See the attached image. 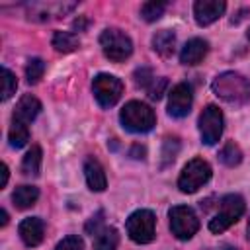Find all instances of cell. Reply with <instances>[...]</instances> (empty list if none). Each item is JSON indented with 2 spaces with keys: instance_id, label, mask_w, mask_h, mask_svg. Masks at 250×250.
Returning <instances> with one entry per match:
<instances>
[{
  "instance_id": "6da1fadb",
  "label": "cell",
  "mask_w": 250,
  "mask_h": 250,
  "mask_svg": "<svg viewBox=\"0 0 250 250\" xmlns=\"http://www.w3.org/2000/svg\"><path fill=\"white\" fill-rule=\"evenodd\" d=\"M211 88L215 96H219L221 100L232 105H242L250 100V80L232 70L217 74L213 78Z\"/></svg>"
},
{
  "instance_id": "7a4b0ae2",
  "label": "cell",
  "mask_w": 250,
  "mask_h": 250,
  "mask_svg": "<svg viewBox=\"0 0 250 250\" xmlns=\"http://www.w3.org/2000/svg\"><path fill=\"white\" fill-rule=\"evenodd\" d=\"M121 125L131 133H146L156 125V115L150 109V105L143 102H127L119 113Z\"/></svg>"
},
{
  "instance_id": "3957f363",
  "label": "cell",
  "mask_w": 250,
  "mask_h": 250,
  "mask_svg": "<svg viewBox=\"0 0 250 250\" xmlns=\"http://www.w3.org/2000/svg\"><path fill=\"white\" fill-rule=\"evenodd\" d=\"M244 209H246V203H244L242 195H238V193L225 195L221 199V203H219L217 215L209 221V230L215 232V234L227 230L230 225H234L244 215Z\"/></svg>"
},
{
  "instance_id": "277c9868",
  "label": "cell",
  "mask_w": 250,
  "mask_h": 250,
  "mask_svg": "<svg viewBox=\"0 0 250 250\" xmlns=\"http://www.w3.org/2000/svg\"><path fill=\"white\" fill-rule=\"evenodd\" d=\"M100 45H102L104 55L113 62H121L125 59H129L131 53H133L131 37L127 33H123L121 29H117V27L104 29L102 35H100Z\"/></svg>"
},
{
  "instance_id": "5b68a950",
  "label": "cell",
  "mask_w": 250,
  "mask_h": 250,
  "mask_svg": "<svg viewBox=\"0 0 250 250\" xmlns=\"http://www.w3.org/2000/svg\"><path fill=\"white\" fill-rule=\"evenodd\" d=\"M127 234L137 244H148L154 240V229H156V217L150 209H137L127 219Z\"/></svg>"
},
{
  "instance_id": "8992f818",
  "label": "cell",
  "mask_w": 250,
  "mask_h": 250,
  "mask_svg": "<svg viewBox=\"0 0 250 250\" xmlns=\"http://www.w3.org/2000/svg\"><path fill=\"white\" fill-rule=\"evenodd\" d=\"M209 178H211V166L203 158H191L184 166L178 178V188L182 193H195L201 186L209 182Z\"/></svg>"
},
{
  "instance_id": "52a82bcc",
  "label": "cell",
  "mask_w": 250,
  "mask_h": 250,
  "mask_svg": "<svg viewBox=\"0 0 250 250\" xmlns=\"http://www.w3.org/2000/svg\"><path fill=\"white\" fill-rule=\"evenodd\" d=\"M168 219H170V230L176 238L180 240H189L197 229H199V219L195 215V211L188 205H176L168 211Z\"/></svg>"
},
{
  "instance_id": "ba28073f",
  "label": "cell",
  "mask_w": 250,
  "mask_h": 250,
  "mask_svg": "<svg viewBox=\"0 0 250 250\" xmlns=\"http://www.w3.org/2000/svg\"><path fill=\"white\" fill-rule=\"evenodd\" d=\"M92 92H94V98L96 102L102 105V107H113L121 94H123V82L113 76V74H98L92 82Z\"/></svg>"
},
{
  "instance_id": "9c48e42d",
  "label": "cell",
  "mask_w": 250,
  "mask_h": 250,
  "mask_svg": "<svg viewBox=\"0 0 250 250\" xmlns=\"http://www.w3.org/2000/svg\"><path fill=\"white\" fill-rule=\"evenodd\" d=\"M223 111L217 105H207L201 115H199V135H201V143L203 145H215L219 143L221 135H223Z\"/></svg>"
},
{
  "instance_id": "30bf717a",
  "label": "cell",
  "mask_w": 250,
  "mask_h": 250,
  "mask_svg": "<svg viewBox=\"0 0 250 250\" xmlns=\"http://www.w3.org/2000/svg\"><path fill=\"white\" fill-rule=\"evenodd\" d=\"M191 104H193L191 86L186 84V82H180V84H176L170 90V96H168V115H172L176 119H182V117H186L189 113Z\"/></svg>"
},
{
  "instance_id": "8fae6325",
  "label": "cell",
  "mask_w": 250,
  "mask_h": 250,
  "mask_svg": "<svg viewBox=\"0 0 250 250\" xmlns=\"http://www.w3.org/2000/svg\"><path fill=\"white\" fill-rule=\"evenodd\" d=\"M227 4L223 0H197L193 4V16L199 25H209L225 14Z\"/></svg>"
},
{
  "instance_id": "7c38bea8",
  "label": "cell",
  "mask_w": 250,
  "mask_h": 250,
  "mask_svg": "<svg viewBox=\"0 0 250 250\" xmlns=\"http://www.w3.org/2000/svg\"><path fill=\"white\" fill-rule=\"evenodd\" d=\"M18 232L25 246H39L45 236V223L39 217H27L20 223Z\"/></svg>"
},
{
  "instance_id": "4fadbf2b",
  "label": "cell",
  "mask_w": 250,
  "mask_h": 250,
  "mask_svg": "<svg viewBox=\"0 0 250 250\" xmlns=\"http://www.w3.org/2000/svg\"><path fill=\"white\" fill-rule=\"evenodd\" d=\"M39 111H41V102H39L35 96L25 94V96H21L20 102L16 104V109H14V113H12V121H18V123L27 125V123H31V121L39 115Z\"/></svg>"
},
{
  "instance_id": "5bb4252c",
  "label": "cell",
  "mask_w": 250,
  "mask_h": 250,
  "mask_svg": "<svg viewBox=\"0 0 250 250\" xmlns=\"http://www.w3.org/2000/svg\"><path fill=\"white\" fill-rule=\"evenodd\" d=\"M209 53V43L205 39H199V37H193L189 39L182 51H180V62L182 64H188V66H193V64H199Z\"/></svg>"
},
{
  "instance_id": "9a60e30c",
  "label": "cell",
  "mask_w": 250,
  "mask_h": 250,
  "mask_svg": "<svg viewBox=\"0 0 250 250\" xmlns=\"http://www.w3.org/2000/svg\"><path fill=\"white\" fill-rule=\"evenodd\" d=\"M84 178H86V184L92 191H104L107 186L105 172H104L100 160L94 156H88L84 162Z\"/></svg>"
},
{
  "instance_id": "2e32d148",
  "label": "cell",
  "mask_w": 250,
  "mask_h": 250,
  "mask_svg": "<svg viewBox=\"0 0 250 250\" xmlns=\"http://www.w3.org/2000/svg\"><path fill=\"white\" fill-rule=\"evenodd\" d=\"M152 49L162 57H170L176 49V33L170 29L156 31L152 35Z\"/></svg>"
},
{
  "instance_id": "e0dca14e",
  "label": "cell",
  "mask_w": 250,
  "mask_h": 250,
  "mask_svg": "<svg viewBox=\"0 0 250 250\" xmlns=\"http://www.w3.org/2000/svg\"><path fill=\"white\" fill-rule=\"evenodd\" d=\"M39 199V189L35 186H20L12 193V201L18 209H29L37 203Z\"/></svg>"
},
{
  "instance_id": "ac0fdd59",
  "label": "cell",
  "mask_w": 250,
  "mask_h": 250,
  "mask_svg": "<svg viewBox=\"0 0 250 250\" xmlns=\"http://www.w3.org/2000/svg\"><path fill=\"white\" fill-rule=\"evenodd\" d=\"M119 244V232L113 227H104L94 236V250H117Z\"/></svg>"
},
{
  "instance_id": "d6986e66",
  "label": "cell",
  "mask_w": 250,
  "mask_h": 250,
  "mask_svg": "<svg viewBox=\"0 0 250 250\" xmlns=\"http://www.w3.org/2000/svg\"><path fill=\"white\" fill-rule=\"evenodd\" d=\"M41 160H43L41 146H39V145H33V146L25 152V156H23V160H21V172H23L25 176H37L39 170H41Z\"/></svg>"
},
{
  "instance_id": "ffe728a7",
  "label": "cell",
  "mask_w": 250,
  "mask_h": 250,
  "mask_svg": "<svg viewBox=\"0 0 250 250\" xmlns=\"http://www.w3.org/2000/svg\"><path fill=\"white\" fill-rule=\"evenodd\" d=\"M53 47L59 53H72L80 47V39L72 31H55L53 35Z\"/></svg>"
},
{
  "instance_id": "44dd1931",
  "label": "cell",
  "mask_w": 250,
  "mask_h": 250,
  "mask_svg": "<svg viewBox=\"0 0 250 250\" xmlns=\"http://www.w3.org/2000/svg\"><path fill=\"white\" fill-rule=\"evenodd\" d=\"M219 160H221L225 166H229V168L238 166L240 160H242V150H240V146H238L236 143H232V141L225 143V146L219 150Z\"/></svg>"
},
{
  "instance_id": "7402d4cb",
  "label": "cell",
  "mask_w": 250,
  "mask_h": 250,
  "mask_svg": "<svg viewBox=\"0 0 250 250\" xmlns=\"http://www.w3.org/2000/svg\"><path fill=\"white\" fill-rule=\"evenodd\" d=\"M8 141H10V145L14 148L25 146L27 141H29V129H27V125L18 123V121H12V127L8 131Z\"/></svg>"
},
{
  "instance_id": "603a6c76",
  "label": "cell",
  "mask_w": 250,
  "mask_h": 250,
  "mask_svg": "<svg viewBox=\"0 0 250 250\" xmlns=\"http://www.w3.org/2000/svg\"><path fill=\"white\" fill-rule=\"evenodd\" d=\"M164 10H166V2L152 0V2H145L141 6V16H143L145 21H156L164 14Z\"/></svg>"
},
{
  "instance_id": "cb8c5ba5",
  "label": "cell",
  "mask_w": 250,
  "mask_h": 250,
  "mask_svg": "<svg viewBox=\"0 0 250 250\" xmlns=\"http://www.w3.org/2000/svg\"><path fill=\"white\" fill-rule=\"evenodd\" d=\"M43 72H45V62L41 59H29L27 66H25V78L29 84H37L41 78H43Z\"/></svg>"
},
{
  "instance_id": "d4e9b609",
  "label": "cell",
  "mask_w": 250,
  "mask_h": 250,
  "mask_svg": "<svg viewBox=\"0 0 250 250\" xmlns=\"http://www.w3.org/2000/svg\"><path fill=\"white\" fill-rule=\"evenodd\" d=\"M0 76H2V100L6 102L8 98H12L16 94V88H18V80H16V74L8 68H2L0 70Z\"/></svg>"
},
{
  "instance_id": "484cf974",
  "label": "cell",
  "mask_w": 250,
  "mask_h": 250,
  "mask_svg": "<svg viewBox=\"0 0 250 250\" xmlns=\"http://www.w3.org/2000/svg\"><path fill=\"white\" fill-rule=\"evenodd\" d=\"M178 143V139L174 137V139H166L164 141V148H162V166H166V164H170V162H174V158H176V154H178V148H180V145L178 146H174L172 148V145H176Z\"/></svg>"
},
{
  "instance_id": "4316f807",
  "label": "cell",
  "mask_w": 250,
  "mask_h": 250,
  "mask_svg": "<svg viewBox=\"0 0 250 250\" xmlns=\"http://www.w3.org/2000/svg\"><path fill=\"white\" fill-rule=\"evenodd\" d=\"M104 217H105V213H104V211H98L96 215H92V217H90V221L86 223L84 230H86L88 234L96 236V234H98V232L104 229Z\"/></svg>"
},
{
  "instance_id": "83f0119b",
  "label": "cell",
  "mask_w": 250,
  "mask_h": 250,
  "mask_svg": "<svg viewBox=\"0 0 250 250\" xmlns=\"http://www.w3.org/2000/svg\"><path fill=\"white\" fill-rule=\"evenodd\" d=\"M152 80H154V76H152V70H150V68L141 66V68L135 70V84H137V86L148 88V86L152 84Z\"/></svg>"
},
{
  "instance_id": "f1b7e54d",
  "label": "cell",
  "mask_w": 250,
  "mask_h": 250,
  "mask_svg": "<svg viewBox=\"0 0 250 250\" xmlns=\"http://www.w3.org/2000/svg\"><path fill=\"white\" fill-rule=\"evenodd\" d=\"M55 250H84V242H82V238H80V236L72 234V236L62 238V240L57 244V248H55Z\"/></svg>"
},
{
  "instance_id": "f546056e",
  "label": "cell",
  "mask_w": 250,
  "mask_h": 250,
  "mask_svg": "<svg viewBox=\"0 0 250 250\" xmlns=\"http://www.w3.org/2000/svg\"><path fill=\"white\" fill-rule=\"evenodd\" d=\"M166 86H168V80H166V78H154L152 84L146 88L150 100H160L162 94H164V90H166Z\"/></svg>"
},
{
  "instance_id": "4dcf8cb0",
  "label": "cell",
  "mask_w": 250,
  "mask_h": 250,
  "mask_svg": "<svg viewBox=\"0 0 250 250\" xmlns=\"http://www.w3.org/2000/svg\"><path fill=\"white\" fill-rule=\"evenodd\" d=\"M145 154H146V150L141 145H133V148L129 152V156H133V158H145Z\"/></svg>"
},
{
  "instance_id": "1f68e13d",
  "label": "cell",
  "mask_w": 250,
  "mask_h": 250,
  "mask_svg": "<svg viewBox=\"0 0 250 250\" xmlns=\"http://www.w3.org/2000/svg\"><path fill=\"white\" fill-rule=\"evenodd\" d=\"M86 25H88V20H86L84 16L76 18V20H74V23H72V27H74L76 31H84V29H86Z\"/></svg>"
},
{
  "instance_id": "d6a6232c",
  "label": "cell",
  "mask_w": 250,
  "mask_h": 250,
  "mask_svg": "<svg viewBox=\"0 0 250 250\" xmlns=\"http://www.w3.org/2000/svg\"><path fill=\"white\" fill-rule=\"evenodd\" d=\"M0 172H2V182H0V188H4L6 184H8V166L6 164H0Z\"/></svg>"
},
{
  "instance_id": "836d02e7",
  "label": "cell",
  "mask_w": 250,
  "mask_h": 250,
  "mask_svg": "<svg viewBox=\"0 0 250 250\" xmlns=\"http://www.w3.org/2000/svg\"><path fill=\"white\" fill-rule=\"evenodd\" d=\"M8 225V213L6 209H0V227H6Z\"/></svg>"
},
{
  "instance_id": "e575fe53",
  "label": "cell",
  "mask_w": 250,
  "mask_h": 250,
  "mask_svg": "<svg viewBox=\"0 0 250 250\" xmlns=\"http://www.w3.org/2000/svg\"><path fill=\"white\" fill-rule=\"evenodd\" d=\"M246 232H248L246 236H248V240H250V221H248V227H246Z\"/></svg>"
},
{
  "instance_id": "d590c367",
  "label": "cell",
  "mask_w": 250,
  "mask_h": 250,
  "mask_svg": "<svg viewBox=\"0 0 250 250\" xmlns=\"http://www.w3.org/2000/svg\"><path fill=\"white\" fill-rule=\"evenodd\" d=\"M223 250H236V248H232V246H225Z\"/></svg>"
},
{
  "instance_id": "8d00e7d4",
  "label": "cell",
  "mask_w": 250,
  "mask_h": 250,
  "mask_svg": "<svg viewBox=\"0 0 250 250\" xmlns=\"http://www.w3.org/2000/svg\"><path fill=\"white\" fill-rule=\"evenodd\" d=\"M246 35H248V39H250V29H248V33H246Z\"/></svg>"
}]
</instances>
